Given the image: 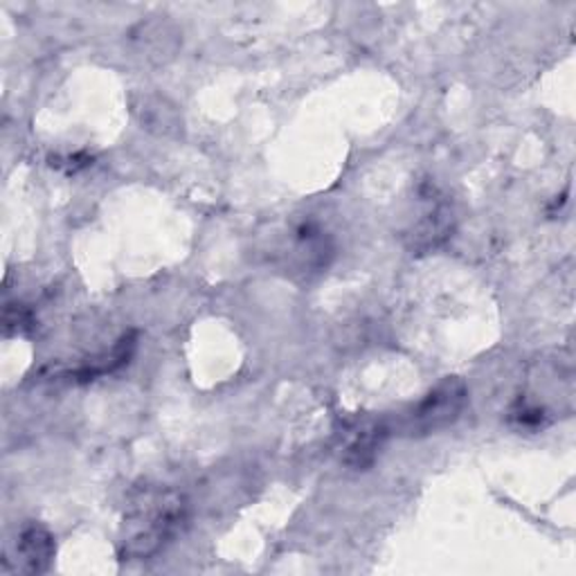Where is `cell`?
Masks as SVG:
<instances>
[{
    "label": "cell",
    "mask_w": 576,
    "mask_h": 576,
    "mask_svg": "<svg viewBox=\"0 0 576 576\" xmlns=\"http://www.w3.org/2000/svg\"><path fill=\"white\" fill-rule=\"evenodd\" d=\"M188 520V500L173 489L142 487L131 495L120 554L127 561L156 556Z\"/></svg>",
    "instance_id": "6da1fadb"
},
{
    "label": "cell",
    "mask_w": 576,
    "mask_h": 576,
    "mask_svg": "<svg viewBox=\"0 0 576 576\" xmlns=\"http://www.w3.org/2000/svg\"><path fill=\"white\" fill-rule=\"evenodd\" d=\"M466 399V385L459 379H446L435 389H430L425 399L419 401L408 415H404L399 428L412 437L440 432L459 419Z\"/></svg>",
    "instance_id": "7a4b0ae2"
},
{
    "label": "cell",
    "mask_w": 576,
    "mask_h": 576,
    "mask_svg": "<svg viewBox=\"0 0 576 576\" xmlns=\"http://www.w3.org/2000/svg\"><path fill=\"white\" fill-rule=\"evenodd\" d=\"M16 552H19V559L25 572L41 574L50 567L55 559V552H57L55 538L41 525H27L19 536Z\"/></svg>",
    "instance_id": "3957f363"
},
{
    "label": "cell",
    "mask_w": 576,
    "mask_h": 576,
    "mask_svg": "<svg viewBox=\"0 0 576 576\" xmlns=\"http://www.w3.org/2000/svg\"><path fill=\"white\" fill-rule=\"evenodd\" d=\"M387 437L385 425H360L353 430V435L347 440L343 448V461L351 468H368L374 464L383 442Z\"/></svg>",
    "instance_id": "277c9868"
},
{
    "label": "cell",
    "mask_w": 576,
    "mask_h": 576,
    "mask_svg": "<svg viewBox=\"0 0 576 576\" xmlns=\"http://www.w3.org/2000/svg\"><path fill=\"white\" fill-rule=\"evenodd\" d=\"M133 347H135V338H133V334H129V336H124V338L111 349V353H104L101 358L91 360L88 365H84V368H80V370L72 372V376L80 379V381H91V379H95V376H99V374L113 372V370L122 368L124 363H129V358H131V353H133Z\"/></svg>",
    "instance_id": "5b68a950"
}]
</instances>
